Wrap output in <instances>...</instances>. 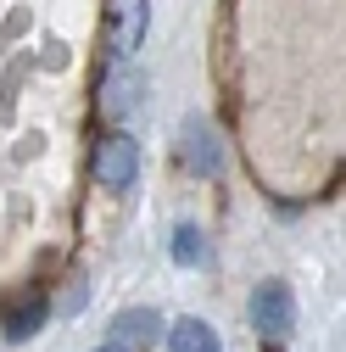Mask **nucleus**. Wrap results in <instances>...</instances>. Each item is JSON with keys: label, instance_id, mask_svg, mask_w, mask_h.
Returning a JSON list of instances; mask_svg holds the SVG:
<instances>
[{"label": "nucleus", "instance_id": "obj_9", "mask_svg": "<svg viewBox=\"0 0 346 352\" xmlns=\"http://www.w3.org/2000/svg\"><path fill=\"white\" fill-rule=\"evenodd\" d=\"M128 96H135V90H128V78H112V84H106V112H112V118L128 112Z\"/></svg>", "mask_w": 346, "mask_h": 352}, {"label": "nucleus", "instance_id": "obj_4", "mask_svg": "<svg viewBox=\"0 0 346 352\" xmlns=\"http://www.w3.org/2000/svg\"><path fill=\"white\" fill-rule=\"evenodd\" d=\"M179 157H185L190 173H201V179L224 168V151H218V140H212V129H207L201 118H185V129H179Z\"/></svg>", "mask_w": 346, "mask_h": 352}, {"label": "nucleus", "instance_id": "obj_2", "mask_svg": "<svg viewBox=\"0 0 346 352\" xmlns=\"http://www.w3.org/2000/svg\"><path fill=\"white\" fill-rule=\"evenodd\" d=\"M135 168H140V146L128 140V135H106V140L95 146V162H90V173H95L106 190L135 185Z\"/></svg>", "mask_w": 346, "mask_h": 352}, {"label": "nucleus", "instance_id": "obj_5", "mask_svg": "<svg viewBox=\"0 0 346 352\" xmlns=\"http://www.w3.org/2000/svg\"><path fill=\"white\" fill-rule=\"evenodd\" d=\"M157 324H162V319L151 314V307H128V314H117L112 330H117V346H135V352H140V346L157 341Z\"/></svg>", "mask_w": 346, "mask_h": 352}, {"label": "nucleus", "instance_id": "obj_1", "mask_svg": "<svg viewBox=\"0 0 346 352\" xmlns=\"http://www.w3.org/2000/svg\"><path fill=\"white\" fill-rule=\"evenodd\" d=\"M251 324H257V336L263 341H285L290 336V324H296V302H290V285L285 280H263L251 291Z\"/></svg>", "mask_w": 346, "mask_h": 352}, {"label": "nucleus", "instance_id": "obj_6", "mask_svg": "<svg viewBox=\"0 0 346 352\" xmlns=\"http://www.w3.org/2000/svg\"><path fill=\"white\" fill-rule=\"evenodd\" d=\"M168 346L173 352H224V341L212 336V324H201V319H179L168 330Z\"/></svg>", "mask_w": 346, "mask_h": 352}, {"label": "nucleus", "instance_id": "obj_8", "mask_svg": "<svg viewBox=\"0 0 346 352\" xmlns=\"http://www.w3.org/2000/svg\"><path fill=\"white\" fill-rule=\"evenodd\" d=\"M201 235L196 230H179V235H173V263H185V269H190V263H201Z\"/></svg>", "mask_w": 346, "mask_h": 352}, {"label": "nucleus", "instance_id": "obj_10", "mask_svg": "<svg viewBox=\"0 0 346 352\" xmlns=\"http://www.w3.org/2000/svg\"><path fill=\"white\" fill-rule=\"evenodd\" d=\"M95 352H128V346H95Z\"/></svg>", "mask_w": 346, "mask_h": 352}, {"label": "nucleus", "instance_id": "obj_7", "mask_svg": "<svg viewBox=\"0 0 346 352\" xmlns=\"http://www.w3.org/2000/svg\"><path fill=\"white\" fill-rule=\"evenodd\" d=\"M45 314H51L45 302H28V307H17V314L6 319V341H28L39 324H45Z\"/></svg>", "mask_w": 346, "mask_h": 352}, {"label": "nucleus", "instance_id": "obj_3", "mask_svg": "<svg viewBox=\"0 0 346 352\" xmlns=\"http://www.w3.org/2000/svg\"><path fill=\"white\" fill-rule=\"evenodd\" d=\"M146 0H112V23H106V39H112V56H135L140 39H146Z\"/></svg>", "mask_w": 346, "mask_h": 352}]
</instances>
